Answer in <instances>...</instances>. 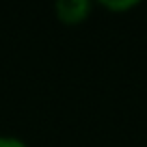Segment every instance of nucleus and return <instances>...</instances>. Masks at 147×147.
<instances>
[{"label":"nucleus","mask_w":147,"mask_h":147,"mask_svg":"<svg viewBox=\"0 0 147 147\" xmlns=\"http://www.w3.org/2000/svg\"><path fill=\"white\" fill-rule=\"evenodd\" d=\"M93 5L89 0H59L54 5L56 18L65 24H80L89 18Z\"/></svg>","instance_id":"1"},{"label":"nucleus","mask_w":147,"mask_h":147,"mask_svg":"<svg viewBox=\"0 0 147 147\" xmlns=\"http://www.w3.org/2000/svg\"><path fill=\"white\" fill-rule=\"evenodd\" d=\"M102 7H106L108 11H128L132 7H136V0H125V2H110V0H106V2H102Z\"/></svg>","instance_id":"2"},{"label":"nucleus","mask_w":147,"mask_h":147,"mask_svg":"<svg viewBox=\"0 0 147 147\" xmlns=\"http://www.w3.org/2000/svg\"><path fill=\"white\" fill-rule=\"evenodd\" d=\"M0 147H28L18 136H0Z\"/></svg>","instance_id":"3"}]
</instances>
